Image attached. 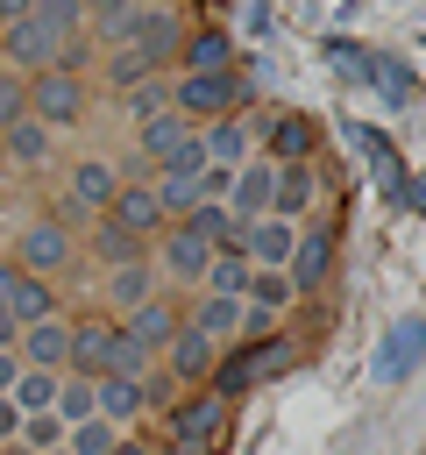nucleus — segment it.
<instances>
[{
	"instance_id": "1",
	"label": "nucleus",
	"mask_w": 426,
	"mask_h": 455,
	"mask_svg": "<svg viewBox=\"0 0 426 455\" xmlns=\"http://www.w3.org/2000/svg\"><path fill=\"white\" fill-rule=\"evenodd\" d=\"M78 21H85V7H71V0H28L0 28V57L14 71H57L64 64V43L78 36Z\"/></svg>"
},
{
	"instance_id": "2",
	"label": "nucleus",
	"mask_w": 426,
	"mask_h": 455,
	"mask_svg": "<svg viewBox=\"0 0 426 455\" xmlns=\"http://www.w3.org/2000/svg\"><path fill=\"white\" fill-rule=\"evenodd\" d=\"M142 370H149V355L128 341L121 320H85V327H71V363H64V377L106 384V377H142Z\"/></svg>"
},
{
	"instance_id": "3",
	"label": "nucleus",
	"mask_w": 426,
	"mask_h": 455,
	"mask_svg": "<svg viewBox=\"0 0 426 455\" xmlns=\"http://www.w3.org/2000/svg\"><path fill=\"white\" fill-rule=\"evenodd\" d=\"M291 370V341H256V348H227L220 363H213V377H206V391L227 405V398H248V391H263L270 377H284Z\"/></svg>"
},
{
	"instance_id": "4",
	"label": "nucleus",
	"mask_w": 426,
	"mask_h": 455,
	"mask_svg": "<svg viewBox=\"0 0 426 455\" xmlns=\"http://www.w3.org/2000/svg\"><path fill=\"white\" fill-rule=\"evenodd\" d=\"M241 100H248V78H241V71H206V78H178V85H170V114H199L192 128L227 121Z\"/></svg>"
},
{
	"instance_id": "5",
	"label": "nucleus",
	"mask_w": 426,
	"mask_h": 455,
	"mask_svg": "<svg viewBox=\"0 0 426 455\" xmlns=\"http://www.w3.org/2000/svg\"><path fill=\"white\" fill-rule=\"evenodd\" d=\"M28 121H43L50 135L57 128H78L85 121V78L78 71H36L28 78Z\"/></svg>"
},
{
	"instance_id": "6",
	"label": "nucleus",
	"mask_w": 426,
	"mask_h": 455,
	"mask_svg": "<svg viewBox=\"0 0 426 455\" xmlns=\"http://www.w3.org/2000/svg\"><path fill=\"white\" fill-rule=\"evenodd\" d=\"M0 313L14 327H36V320H57V291L43 277H28L21 263H0Z\"/></svg>"
},
{
	"instance_id": "7",
	"label": "nucleus",
	"mask_w": 426,
	"mask_h": 455,
	"mask_svg": "<svg viewBox=\"0 0 426 455\" xmlns=\"http://www.w3.org/2000/svg\"><path fill=\"white\" fill-rule=\"evenodd\" d=\"M419 363H426V313H412V320H398V327L383 334V348H376V384H405Z\"/></svg>"
},
{
	"instance_id": "8",
	"label": "nucleus",
	"mask_w": 426,
	"mask_h": 455,
	"mask_svg": "<svg viewBox=\"0 0 426 455\" xmlns=\"http://www.w3.org/2000/svg\"><path fill=\"white\" fill-rule=\"evenodd\" d=\"M291 249H298V228L277 220V213H263V220L241 228V256H248V270H291Z\"/></svg>"
},
{
	"instance_id": "9",
	"label": "nucleus",
	"mask_w": 426,
	"mask_h": 455,
	"mask_svg": "<svg viewBox=\"0 0 426 455\" xmlns=\"http://www.w3.org/2000/svg\"><path fill=\"white\" fill-rule=\"evenodd\" d=\"M334 235L341 228H298V249H291V270H284L291 277V299L298 291H320L334 277Z\"/></svg>"
},
{
	"instance_id": "10",
	"label": "nucleus",
	"mask_w": 426,
	"mask_h": 455,
	"mask_svg": "<svg viewBox=\"0 0 426 455\" xmlns=\"http://www.w3.org/2000/svg\"><path fill=\"white\" fill-rule=\"evenodd\" d=\"M14 263L28 270V277H57L64 263H71V235L57 228V220H36V228H21V249H14Z\"/></svg>"
},
{
	"instance_id": "11",
	"label": "nucleus",
	"mask_w": 426,
	"mask_h": 455,
	"mask_svg": "<svg viewBox=\"0 0 426 455\" xmlns=\"http://www.w3.org/2000/svg\"><path fill=\"white\" fill-rule=\"evenodd\" d=\"M362 85H369L383 107H419V71H412L405 57H390V50H369V64H362Z\"/></svg>"
},
{
	"instance_id": "12",
	"label": "nucleus",
	"mask_w": 426,
	"mask_h": 455,
	"mask_svg": "<svg viewBox=\"0 0 426 455\" xmlns=\"http://www.w3.org/2000/svg\"><path fill=\"white\" fill-rule=\"evenodd\" d=\"M21 370H50V377H64V363H71V320H36V327H21Z\"/></svg>"
},
{
	"instance_id": "13",
	"label": "nucleus",
	"mask_w": 426,
	"mask_h": 455,
	"mask_svg": "<svg viewBox=\"0 0 426 455\" xmlns=\"http://www.w3.org/2000/svg\"><path fill=\"white\" fill-rule=\"evenodd\" d=\"M178 43H185V21H178L170 7H142V14H135V36H128V50H135V57L170 64V57H178Z\"/></svg>"
},
{
	"instance_id": "14",
	"label": "nucleus",
	"mask_w": 426,
	"mask_h": 455,
	"mask_svg": "<svg viewBox=\"0 0 426 455\" xmlns=\"http://www.w3.org/2000/svg\"><path fill=\"white\" fill-rule=\"evenodd\" d=\"M220 419H227V405H220L213 391H192V398H178V405H170V441L206 448V441L220 434Z\"/></svg>"
},
{
	"instance_id": "15",
	"label": "nucleus",
	"mask_w": 426,
	"mask_h": 455,
	"mask_svg": "<svg viewBox=\"0 0 426 455\" xmlns=\"http://www.w3.org/2000/svg\"><path fill=\"white\" fill-rule=\"evenodd\" d=\"M263 135H270V164L277 171L284 164H312V149H320V121L312 114H277Z\"/></svg>"
},
{
	"instance_id": "16",
	"label": "nucleus",
	"mask_w": 426,
	"mask_h": 455,
	"mask_svg": "<svg viewBox=\"0 0 426 455\" xmlns=\"http://www.w3.org/2000/svg\"><path fill=\"white\" fill-rule=\"evenodd\" d=\"M270 185H277V164H270V156L234 171V192H227V213H234V228H248V220H263V213H270Z\"/></svg>"
},
{
	"instance_id": "17",
	"label": "nucleus",
	"mask_w": 426,
	"mask_h": 455,
	"mask_svg": "<svg viewBox=\"0 0 426 455\" xmlns=\"http://www.w3.org/2000/svg\"><path fill=\"white\" fill-rule=\"evenodd\" d=\"M178 64H185V78L234 71V36H227V28H192V36L178 43Z\"/></svg>"
},
{
	"instance_id": "18",
	"label": "nucleus",
	"mask_w": 426,
	"mask_h": 455,
	"mask_svg": "<svg viewBox=\"0 0 426 455\" xmlns=\"http://www.w3.org/2000/svg\"><path fill=\"white\" fill-rule=\"evenodd\" d=\"M106 220H114L121 235H135V242H142V235H156V228H163V206H156V192H149V185H121V192H114V206H106Z\"/></svg>"
},
{
	"instance_id": "19",
	"label": "nucleus",
	"mask_w": 426,
	"mask_h": 455,
	"mask_svg": "<svg viewBox=\"0 0 426 455\" xmlns=\"http://www.w3.org/2000/svg\"><path fill=\"white\" fill-rule=\"evenodd\" d=\"M199 149H206V164H220V171H241L248 164V121H206L199 128Z\"/></svg>"
},
{
	"instance_id": "20",
	"label": "nucleus",
	"mask_w": 426,
	"mask_h": 455,
	"mask_svg": "<svg viewBox=\"0 0 426 455\" xmlns=\"http://www.w3.org/2000/svg\"><path fill=\"white\" fill-rule=\"evenodd\" d=\"M312 192H320V178H312V164H284V171H277V185H270V213L298 228V213L312 206Z\"/></svg>"
},
{
	"instance_id": "21",
	"label": "nucleus",
	"mask_w": 426,
	"mask_h": 455,
	"mask_svg": "<svg viewBox=\"0 0 426 455\" xmlns=\"http://www.w3.org/2000/svg\"><path fill=\"white\" fill-rule=\"evenodd\" d=\"M121 327H128V341H135L142 355H156V348H170V341H178V327H185V320H178L163 299H149V306H142V313H128Z\"/></svg>"
},
{
	"instance_id": "22",
	"label": "nucleus",
	"mask_w": 426,
	"mask_h": 455,
	"mask_svg": "<svg viewBox=\"0 0 426 455\" xmlns=\"http://www.w3.org/2000/svg\"><path fill=\"white\" fill-rule=\"evenodd\" d=\"M163 355H170V377H185V384H206L213 363H220V348H213L206 334H192V327H178V341H170Z\"/></svg>"
},
{
	"instance_id": "23",
	"label": "nucleus",
	"mask_w": 426,
	"mask_h": 455,
	"mask_svg": "<svg viewBox=\"0 0 426 455\" xmlns=\"http://www.w3.org/2000/svg\"><path fill=\"white\" fill-rule=\"evenodd\" d=\"M128 178L114 171V164H99V156H85V164H71V199L78 206H114V192H121Z\"/></svg>"
},
{
	"instance_id": "24",
	"label": "nucleus",
	"mask_w": 426,
	"mask_h": 455,
	"mask_svg": "<svg viewBox=\"0 0 426 455\" xmlns=\"http://www.w3.org/2000/svg\"><path fill=\"white\" fill-rule=\"evenodd\" d=\"M199 291H206V299H234V306H241V299H248V256H241V249H220V256L206 263V284H199Z\"/></svg>"
},
{
	"instance_id": "25",
	"label": "nucleus",
	"mask_w": 426,
	"mask_h": 455,
	"mask_svg": "<svg viewBox=\"0 0 426 455\" xmlns=\"http://www.w3.org/2000/svg\"><path fill=\"white\" fill-rule=\"evenodd\" d=\"M99 391V419L106 427H121V419H135L142 405H149V384L142 377H106V384H92Z\"/></svg>"
},
{
	"instance_id": "26",
	"label": "nucleus",
	"mask_w": 426,
	"mask_h": 455,
	"mask_svg": "<svg viewBox=\"0 0 426 455\" xmlns=\"http://www.w3.org/2000/svg\"><path fill=\"white\" fill-rule=\"evenodd\" d=\"M206 263H213V249H199L185 228H170V235H163V270H170V277H185V284H206Z\"/></svg>"
},
{
	"instance_id": "27",
	"label": "nucleus",
	"mask_w": 426,
	"mask_h": 455,
	"mask_svg": "<svg viewBox=\"0 0 426 455\" xmlns=\"http://www.w3.org/2000/svg\"><path fill=\"white\" fill-rule=\"evenodd\" d=\"M185 327H192V334H206V341L220 348V341H234V334H241V306H234V299H199Z\"/></svg>"
},
{
	"instance_id": "28",
	"label": "nucleus",
	"mask_w": 426,
	"mask_h": 455,
	"mask_svg": "<svg viewBox=\"0 0 426 455\" xmlns=\"http://www.w3.org/2000/svg\"><path fill=\"white\" fill-rule=\"evenodd\" d=\"M192 135H199V128H192L185 114H156V121H142V156H156V164H163V156H178Z\"/></svg>"
},
{
	"instance_id": "29",
	"label": "nucleus",
	"mask_w": 426,
	"mask_h": 455,
	"mask_svg": "<svg viewBox=\"0 0 426 455\" xmlns=\"http://www.w3.org/2000/svg\"><path fill=\"white\" fill-rule=\"evenodd\" d=\"M156 277H149V263H128V270H106V299H114V313H142L156 291H149Z\"/></svg>"
},
{
	"instance_id": "30",
	"label": "nucleus",
	"mask_w": 426,
	"mask_h": 455,
	"mask_svg": "<svg viewBox=\"0 0 426 455\" xmlns=\"http://www.w3.org/2000/svg\"><path fill=\"white\" fill-rule=\"evenodd\" d=\"M57 419H64V434L85 427V419H99V391L85 377H57Z\"/></svg>"
},
{
	"instance_id": "31",
	"label": "nucleus",
	"mask_w": 426,
	"mask_h": 455,
	"mask_svg": "<svg viewBox=\"0 0 426 455\" xmlns=\"http://www.w3.org/2000/svg\"><path fill=\"white\" fill-rule=\"evenodd\" d=\"M142 249H149V242H135V235H121L114 220H99V235H92V256H99L106 270H128V263H149Z\"/></svg>"
},
{
	"instance_id": "32",
	"label": "nucleus",
	"mask_w": 426,
	"mask_h": 455,
	"mask_svg": "<svg viewBox=\"0 0 426 455\" xmlns=\"http://www.w3.org/2000/svg\"><path fill=\"white\" fill-rule=\"evenodd\" d=\"M7 156H14V164H43V156H50V128H43V121H14V128H7Z\"/></svg>"
},
{
	"instance_id": "33",
	"label": "nucleus",
	"mask_w": 426,
	"mask_h": 455,
	"mask_svg": "<svg viewBox=\"0 0 426 455\" xmlns=\"http://www.w3.org/2000/svg\"><path fill=\"white\" fill-rule=\"evenodd\" d=\"M248 306H256V313L291 306V277H284V270H248Z\"/></svg>"
},
{
	"instance_id": "34",
	"label": "nucleus",
	"mask_w": 426,
	"mask_h": 455,
	"mask_svg": "<svg viewBox=\"0 0 426 455\" xmlns=\"http://www.w3.org/2000/svg\"><path fill=\"white\" fill-rule=\"evenodd\" d=\"M14 405H21V412H57V377H50V370H21Z\"/></svg>"
},
{
	"instance_id": "35",
	"label": "nucleus",
	"mask_w": 426,
	"mask_h": 455,
	"mask_svg": "<svg viewBox=\"0 0 426 455\" xmlns=\"http://www.w3.org/2000/svg\"><path fill=\"white\" fill-rule=\"evenodd\" d=\"M21 448H28V455H57V448H64V419H57V412H28V419H21Z\"/></svg>"
},
{
	"instance_id": "36",
	"label": "nucleus",
	"mask_w": 426,
	"mask_h": 455,
	"mask_svg": "<svg viewBox=\"0 0 426 455\" xmlns=\"http://www.w3.org/2000/svg\"><path fill=\"white\" fill-rule=\"evenodd\" d=\"M320 50H327V64H334V71H341L348 85H362V64H369V50H362L355 36H327Z\"/></svg>"
},
{
	"instance_id": "37",
	"label": "nucleus",
	"mask_w": 426,
	"mask_h": 455,
	"mask_svg": "<svg viewBox=\"0 0 426 455\" xmlns=\"http://www.w3.org/2000/svg\"><path fill=\"white\" fill-rule=\"evenodd\" d=\"M106 78H114L121 92H135V85H149V78H156V64H149V57H135V50H106Z\"/></svg>"
},
{
	"instance_id": "38",
	"label": "nucleus",
	"mask_w": 426,
	"mask_h": 455,
	"mask_svg": "<svg viewBox=\"0 0 426 455\" xmlns=\"http://www.w3.org/2000/svg\"><path fill=\"white\" fill-rule=\"evenodd\" d=\"M64 448H71V455H114L121 441H114V427H106V419H85V427H71V434H64Z\"/></svg>"
},
{
	"instance_id": "39",
	"label": "nucleus",
	"mask_w": 426,
	"mask_h": 455,
	"mask_svg": "<svg viewBox=\"0 0 426 455\" xmlns=\"http://www.w3.org/2000/svg\"><path fill=\"white\" fill-rule=\"evenodd\" d=\"M14 121H28V78H21V71H0V135H7Z\"/></svg>"
},
{
	"instance_id": "40",
	"label": "nucleus",
	"mask_w": 426,
	"mask_h": 455,
	"mask_svg": "<svg viewBox=\"0 0 426 455\" xmlns=\"http://www.w3.org/2000/svg\"><path fill=\"white\" fill-rule=\"evenodd\" d=\"M21 419H28V412H21L14 398H0V448H7V441H21Z\"/></svg>"
},
{
	"instance_id": "41",
	"label": "nucleus",
	"mask_w": 426,
	"mask_h": 455,
	"mask_svg": "<svg viewBox=\"0 0 426 455\" xmlns=\"http://www.w3.org/2000/svg\"><path fill=\"white\" fill-rule=\"evenodd\" d=\"M14 384H21V355L0 348V398H14Z\"/></svg>"
},
{
	"instance_id": "42",
	"label": "nucleus",
	"mask_w": 426,
	"mask_h": 455,
	"mask_svg": "<svg viewBox=\"0 0 426 455\" xmlns=\"http://www.w3.org/2000/svg\"><path fill=\"white\" fill-rule=\"evenodd\" d=\"M405 206H412V213H426V171H412V185H405Z\"/></svg>"
},
{
	"instance_id": "43",
	"label": "nucleus",
	"mask_w": 426,
	"mask_h": 455,
	"mask_svg": "<svg viewBox=\"0 0 426 455\" xmlns=\"http://www.w3.org/2000/svg\"><path fill=\"white\" fill-rule=\"evenodd\" d=\"M0 348H21V327H14L7 313H0Z\"/></svg>"
},
{
	"instance_id": "44",
	"label": "nucleus",
	"mask_w": 426,
	"mask_h": 455,
	"mask_svg": "<svg viewBox=\"0 0 426 455\" xmlns=\"http://www.w3.org/2000/svg\"><path fill=\"white\" fill-rule=\"evenodd\" d=\"M170 455H206V448H185V441H170Z\"/></svg>"
},
{
	"instance_id": "45",
	"label": "nucleus",
	"mask_w": 426,
	"mask_h": 455,
	"mask_svg": "<svg viewBox=\"0 0 426 455\" xmlns=\"http://www.w3.org/2000/svg\"><path fill=\"white\" fill-rule=\"evenodd\" d=\"M114 455H142V448H135V441H121V448H114Z\"/></svg>"
}]
</instances>
